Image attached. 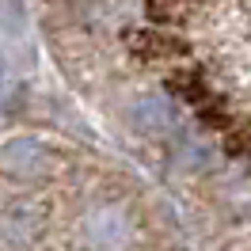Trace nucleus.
Masks as SVG:
<instances>
[{"label": "nucleus", "mask_w": 251, "mask_h": 251, "mask_svg": "<svg viewBox=\"0 0 251 251\" xmlns=\"http://www.w3.org/2000/svg\"><path fill=\"white\" fill-rule=\"evenodd\" d=\"M50 164H53V152L38 137H12L0 145V172L12 179H34L50 172Z\"/></svg>", "instance_id": "f257e3e1"}, {"label": "nucleus", "mask_w": 251, "mask_h": 251, "mask_svg": "<svg viewBox=\"0 0 251 251\" xmlns=\"http://www.w3.org/2000/svg\"><path fill=\"white\" fill-rule=\"evenodd\" d=\"M129 122L141 129L145 137H172L179 129V110L172 107V99L160 92H145L133 99L129 107Z\"/></svg>", "instance_id": "f03ea898"}, {"label": "nucleus", "mask_w": 251, "mask_h": 251, "mask_svg": "<svg viewBox=\"0 0 251 251\" xmlns=\"http://www.w3.org/2000/svg\"><path fill=\"white\" fill-rule=\"evenodd\" d=\"M42 225H46V209L34 198H12L0 209V236L8 244H31V240H38Z\"/></svg>", "instance_id": "7ed1b4c3"}, {"label": "nucleus", "mask_w": 251, "mask_h": 251, "mask_svg": "<svg viewBox=\"0 0 251 251\" xmlns=\"http://www.w3.org/2000/svg\"><path fill=\"white\" fill-rule=\"evenodd\" d=\"M84 232H88V240H92L95 248L118 251V248H126L133 225H129V213H126V209H118V205H99V209H92V213L84 217Z\"/></svg>", "instance_id": "20e7f679"}, {"label": "nucleus", "mask_w": 251, "mask_h": 251, "mask_svg": "<svg viewBox=\"0 0 251 251\" xmlns=\"http://www.w3.org/2000/svg\"><path fill=\"white\" fill-rule=\"evenodd\" d=\"M4 84H8V69H4V61H0V95H4Z\"/></svg>", "instance_id": "39448f33"}]
</instances>
